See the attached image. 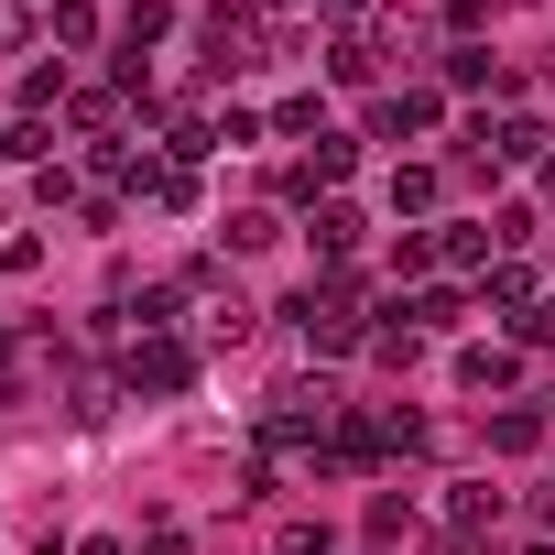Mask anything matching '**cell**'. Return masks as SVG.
I'll return each instance as SVG.
<instances>
[{"instance_id": "obj_1", "label": "cell", "mask_w": 555, "mask_h": 555, "mask_svg": "<svg viewBox=\"0 0 555 555\" xmlns=\"http://www.w3.org/2000/svg\"><path fill=\"white\" fill-rule=\"evenodd\" d=\"M261 425H272V436H327V382H284Z\"/></svg>"}, {"instance_id": "obj_2", "label": "cell", "mask_w": 555, "mask_h": 555, "mask_svg": "<svg viewBox=\"0 0 555 555\" xmlns=\"http://www.w3.org/2000/svg\"><path fill=\"white\" fill-rule=\"evenodd\" d=\"M185 371H196V360H185L175 338H142V349H131V392H185Z\"/></svg>"}, {"instance_id": "obj_3", "label": "cell", "mask_w": 555, "mask_h": 555, "mask_svg": "<svg viewBox=\"0 0 555 555\" xmlns=\"http://www.w3.org/2000/svg\"><path fill=\"white\" fill-rule=\"evenodd\" d=\"M479 142H490L501 164H533V153H544V120H501V131H479Z\"/></svg>"}, {"instance_id": "obj_4", "label": "cell", "mask_w": 555, "mask_h": 555, "mask_svg": "<svg viewBox=\"0 0 555 555\" xmlns=\"http://www.w3.org/2000/svg\"><path fill=\"white\" fill-rule=\"evenodd\" d=\"M349 240H360V207L327 196V207H317V250H349Z\"/></svg>"}, {"instance_id": "obj_5", "label": "cell", "mask_w": 555, "mask_h": 555, "mask_svg": "<svg viewBox=\"0 0 555 555\" xmlns=\"http://www.w3.org/2000/svg\"><path fill=\"white\" fill-rule=\"evenodd\" d=\"M457 382H468V392H490V382H512V349H468V360H457Z\"/></svg>"}, {"instance_id": "obj_6", "label": "cell", "mask_w": 555, "mask_h": 555, "mask_svg": "<svg viewBox=\"0 0 555 555\" xmlns=\"http://www.w3.org/2000/svg\"><path fill=\"white\" fill-rule=\"evenodd\" d=\"M164 23H175V12H164V0H142V12H131V23H120V44H131V55H142V44H164Z\"/></svg>"}, {"instance_id": "obj_7", "label": "cell", "mask_w": 555, "mask_h": 555, "mask_svg": "<svg viewBox=\"0 0 555 555\" xmlns=\"http://www.w3.org/2000/svg\"><path fill=\"white\" fill-rule=\"evenodd\" d=\"M522 327H533V338H555V306H544V317H522Z\"/></svg>"}, {"instance_id": "obj_8", "label": "cell", "mask_w": 555, "mask_h": 555, "mask_svg": "<svg viewBox=\"0 0 555 555\" xmlns=\"http://www.w3.org/2000/svg\"><path fill=\"white\" fill-rule=\"evenodd\" d=\"M0 153H12V131H0Z\"/></svg>"}]
</instances>
